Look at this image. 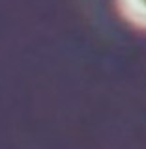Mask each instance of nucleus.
<instances>
[{"label":"nucleus","instance_id":"nucleus-1","mask_svg":"<svg viewBox=\"0 0 146 149\" xmlns=\"http://www.w3.org/2000/svg\"><path fill=\"white\" fill-rule=\"evenodd\" d=\"M120 11L131 24L146 30V0H118Z\"/></svg>","mask_w":146,"mask_h":149}]
</instances>
